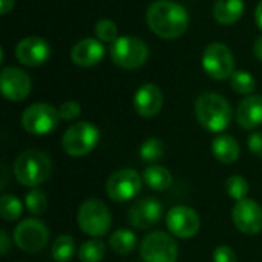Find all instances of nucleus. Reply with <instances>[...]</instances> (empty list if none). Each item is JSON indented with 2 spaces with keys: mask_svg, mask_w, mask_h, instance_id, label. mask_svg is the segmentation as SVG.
<instances>
[{
  "mask_svg": "<svg viewBox=\"0 0 262 262\" xmlns=\"http://www.w3.org/2000/svg\"><path fill=\"white\" fill-rule=\"evenodd\" d=\"M146 20L154 34L161 38H178L189 25L186 8L172 0H157L146 12Z\"/></svg>",
  "mask_w": 262,
  "mask_h": 262,
  "instance_id": "nucleus-1",
  "label": "nucleus"
},
{
  "mask_svg": "<svg viewBox=\"0 0 262 262\" xmlns=\"http://www.w3.org/2000/svg\"><path fill=\"white\" fill-rule=\"evenodd\" d=\"M195 115L209 132H223L232 121L230 103L216 92H204L195 101Z\"/></svg>",
  "mask_w": 262,
  "mask_h": 262,
  "instance_id": "nucleus-2",
  "label": "nucleus"
},
{
  "mask_svg": "<svg viewBox=\"0 0 262 262\" xmlns=\"http://www.w3.org/2000/svg\"><path fill=\"white\" fill-rule=\"evenodd\" d=\"M52 173V161L51 158L38 150L29 149L21 152L14 161V177L15 180L26 187H38Z\"/></svg>",
  "mask_w": 262,
  "mask_h": 262,
  "instance_id": "nucleus-3",
  "label": "nucleus"
},
{
  "mask_svg": "<svg viewBox=\"0 0 262 262\" xmlns=\"http://www.w3.org/2000/svg\"><path fill=\"white\" fill-rule=\"evenodd\" d=\"M77 223L83 233L100 238L109 233L112 226V215L109 207L98 198L86 200L77 213Z\"/></svg>",
  "mask_w": 262,
  "mask_h": 262,
  "instance_id": "nucleus-4",
  "label": "nucleus"
},
{
  "mask_svg": "<svg viewBox=\"0 0 262 262\" xmlns=\"http://www.w3.org/2000/svg\"><path fill=\"white\" fill-rule=\"evenodd\" d=\"M100 140V130L89 121H80L66 129L61 138L63 150L74 158L91 154Z\"/></svg>",
  "mask_w": 262,
  "mask_h": 262,
  "instance_id": "nucleus-5",
  "label": "nucleus"
},
{
  "mask_svg": "<svg viewBox=\"0 0 262 262\" xmlns=\"http://www.w3.org/2000/svg\"><path fill=\"white\" fill-rule=\"evenodd\" d=\"M111 57L115 64L124 69H137L149 57L147 45L137 37H118L111 48Z\"/></svg>",
  "mask_w": 262,
  "mask_h": 262,
  "instance_id": "nucleus-6",
  "label": "nucleus"
},
{
  "mask_svg": "<svg viewBox=\"0 0 262 262\" xmlns=\"http://www.w3.org/2000/svg\"><path fill=\"white\" fill-rule=\"evenodd\" d=\"M60 121V112L52 104L34 103L21 114V126L32 135H46L52 132Z\"/></svg>",
  "mask_w": 262,
  "mask_h": 262,
  "instance_id": "nucleus-7",
  "label": "nucleus"
},
{
  "mask_svg": "<svg viewBox=\"0 0 262 262\" xmlns=\"http://www.w3.org/2000/svg\"><path fill=\"white\" fill-rule=\"evenodd\" d=\"M140 255L144 262H177V241L164 232H152L143 238L140 244Z\"/></svg>",
  "mask_w": 262,
  "mask_h": 262,
  "instance_id": "nucleus-8",
  "label": "nucleus"
},
{
  "mask_svg": "<svg viewBox=\"0 0 262 262\" xmlns=\"http://www.w3.org/2000/svg\"><path fill=\"white\" fill-rule=\"evenodd\" d=\"M143 187V177L134 169H120L109 175L106 181V193L115 203L134 200Z\"/></svg>",
  "mask_w": 262,
  "mask_h": 262,
  "instance_id": "nucleus-9",
  "label": "nucleus"
},
{
  "mask_svg": "<svg viewBox=\"0 0 262 262\" xmlns=\"http://www.w3.org/2000/svg\"><path fill=\"white\" fill-rule=\"evenodd\" d=\"M49 239V230L38 218H28L18 223L14 230V243L25 253H37L45 249Z\"/></svg>",
  "mask_w": 262,
  "mask_h": 262,
  "instance_id": "nucleus-10",
  "label": "nucleus"
},
{
  "mask_svg": "<svg viewBox=\"0 0 262 262\" xmlns=\"http://www.w3.org/2000/svg\"><path fill=\"white\" fill-rule=\"evenodd\" d=\"M203 68L206 74L215 80H226L233 75L235 60L229 46L224 43H212L203 54Z\"/></svg>",
  "mask_w": 262,
  "mask_h": 262,
  "instance_id": "nucleus-11",
  "label": "nucleus"
},
{
  "mask_svg": "<svg viewBox=\"0 0 262 262\" xmlns=\"http://www.w3.org/2000/svg\"><path fill=\"white\" fill-rule=\"evenodd\" d=\"M166 224L169 232L181 239L193 238L201 227V220L196 210L187 206H175L167 212Z\"/></svg>",
  "mask_w": 262,
  "mask_h": 262,
  "instance_id": "nucleus-12",
  "label": "nucleus"
},
{
  "mask_svg": "<svg viewBox=\"0 0 262 262\" xmlns=\"http://www.w3.org/2000/svg\"><path fill=\"white\" fill-rule=\"evenodd\" d=\"M163 218V206L154 196H144L129 209V224L138 230H147L157 226Z\"/></svg>",
  "mask_w": 262,
  "mask_h": 262,
  "instance_id": "nucleus-13",
  "label": "nucleus"
},
{
  "mask_svg": "<svg viewBox=\"0 0 262 262\" xmlns=\"http://www.w3.org/2000/svg\"><path fill=\"white\" fill-rule=\"evenodd\" d=\"M235 227L244 235H258L262 230V207L253 200H241L232 209Z\"/></svg>",
  "mask_w": 262,
  "mask_h": 262,
  "instance_id": "nucleus-14",
  "label": "nucleus"
},
{
  "mask_svg": "<svg viewBox=\"0 0 262 262\" xmlns=\"http://www.w3.org/2000/svg\"><path fill=\"white\" fill-rule=\"evenodd\" d=\"M2 94L9 101H21L31 92V78L18 68H5L0 75Z\"/></svg>",
  "mask_w": 262,
  "mask_h": 262,
  "instance_id": "nucleus-15",
  "label": "nucleus"
},
{
  "mask_svg": "<svg viewBox=\"0 0 262 262\" xmlns=\"http://www.w3.org/2000/svg\"><path fill=\"white\" fill-rule=\"evenodd\" d=\"M51 54V49H49V45L40 38V37H26L23 40L18 41L17 48H15V57L17 60L25 64V66H38V64H43L48 57Z\"/></svg>",
  "mask_w": 262,
  "mask_h": 262,
  "instance_id": "nucleus-16",
  "label": "nucleus"
},
{
  "mask_svg": "<svg viewBox=\"0 0 262 262\" xmlns=\"http://www.w3.org/2000/svg\"><path fill=\"white\" fill-rule=\"evenodd\" d=\"M134 107L144 118L155 117L163 107V92L154 83H144L134 95Z\"/></svg>",
  "mask_w": 262,
  "mask_h": 262,
  "instance_id": "nucleus-17",
  "label": "nucleus"
},
{
  "mask_svg": "<svg viewBox=\"0 0 262 262\" xmlns=\"http://www.w3.org/2000/svg\"><path fill=\"white\" fill-rule=\"evenodd\" d=\"M104 57V46L98 38H83L71 51V60L83 68L98 64Z\"/></svg>",
  "mask_w": 262,
  "mask_h": 262,
  "instance_id": "nucleus-18",
  "label": "nucleus"
},
{
  "mask_svg": "<svg viewBox=\"0 0 262 262\" xmlns=\"http://www.w3.org/2000/svg\"><path fill=\"white\" fill-rule=\"evenodd\" d=\"M236 121L246 130H253L262 124V95L246 97L236 109Z\"/></svg>",
  "mask_w": 262,
  "mask_h": 262,
  "instance_id": "nucleus-19",
  "label": "nucleus"
},
{
  "mask_svg": "<svg viewBox=\"0 0 262 262\" xmlns=\"http://www.w3.org/2000/svg\"><path fill=\"white\" fill-rule=\"evenodd\" d=\"M212 152L223 164H232L239 158L241 147L238 141L230 135H220L212 141Z\"/></svg>",
  "mask_w": 262,
  "mask_h": 262,
  "instance_id": "nucleus-20",
  "label": "nucleus"
},
{
  "mask_svg": "<svg viewBox=\"0 0 262 262\" xmlns=\"http://www.w3.org/2000/svg\"><path fill=\"white\" fill-rule=\"evenodd\" d=\"M244 12L243 0H216L213 6V15L221 25L236 23Z\"/></svg>",
  "mask_w": 262,
  "mask_h": 262,
  "instance_id": "nucleus-21",
  "label": "nucleus"
},
{
  "mask_svg": "<svg viewBox=\"0 0 262 262\" xmlns=\"http://www.w3.org/2000/svg\"><path fill=\"white\" fill-rule=\"evenodd\" d=\"M143 181L144 184H147L152 190L157 192H164L167 190L172 183H173V177L170 173L169 169H166L164 166L160 164H150L144 169L143 172Z\"/></svg>",
  "mask_w": 262,
  "mask_h": 262,
  "instance_id": "nucleus-22",
  "label": "nucleus"
},
{
  "mask_svg": "<svg viewBox=\"0 0 262 262\" xmlns=\"http://www.w3.org/2000/svg\"><path fill=\"white\" fill-rule=\"evenodd\" d=\"M109 246L117 255H130L137 247V235L129 229H118L111 235Z\"/></svg>",
  "mask_w": 262,
  "mask_h": 262,
  "instance_id": "nucleus-23",
  "label": "nucleus"
},
{
  "mask_svg": "<svg viewBox=\"0 0 262 262\" xmlns=\"http://www.w3.org/2000/svg\"><path fill=\"white\" fill-rule=\"evenodd\" d=\"M75 241L69 235H61L58 236L51 249L52 259L55 262H69L75 255Z\"/></svg>",
  "mask_w": 262,
  "mask_h": 262,
  "instance_id": "nucleus-24",
  "label": "nucleus"
},
{
  "mask_svg": "<svg viewBox=\"0 0 262 262\" xmlns=\"http://www.w3.org/2000/svg\"><path fill=\"white\" fill-rule=\"evenodd\" d=\"M106 255V244L100 238L88 239L78 249V259L81 262H100Z\"/></svg>",
  "mask_w": 262,
  "mask_h": 262,
  "instance_id": "nucleus-25",
  "label": "nucleus"
},
{
  "mask_svg": "<svg viewBox=\"0 0 262 262\" xmlns=\"http://www.w3.org/2000/svg\"><path fill=\"white\" fill-rule=\"evenodd\" d=\"M23 203L14 195H3L0 198V216L3 221H15L21 216Z\"/></svg>",
  "mask_w": 262,
  "mask_h": 262,
  "instance_id": "nucleus-26",
  "label": "nucleus"
},
{
  "mask_svg": "<svg viewBox=\"0 0 262 262\" xmlns=\"http://www.w3.org/2000/svg\"><path fill=\"white\" fill-rule=\"evenodd\" d=\"M166 154V146L160 138H147L140 149V157L146 163H157Z\"/></svg>",
  "mask_w": 262,
  "mask_h": 262,
  "instance_id": "nucleus-27",
  "label": "nucleus"
},
{
  "mask_svg": "<svg viewBox=\"0 0 262 262\" xmlns=\"http://www.w3.org/2000/svg\"><path fill=\"white\" fill-rule=\"evenodd\" d=\"M25 206L28 212L34 216H40L48 209V196L40 189H32L25 196Z\"/></svg>",
  "mask_w": 262,
  "mask_h": 262,
  "instance_id": "nucleus-28",
  "label": "nucleus"
},
{
  "mask_svg": "<svg viewBox=\"0 0 262 262\" xmlns=\"http://www.w3.org/2000/svg\"><path fill=\"white\" fill-rule=\"evenodd\" d=\"M230 86L236 94L249 95V94H252L255 91L256 80H255V77L252 74H249L246 71H236L230 77Z\"/></svg>",
  "mask_w": 262,
  "mask_h": 262,
  "instance_id": "nucleus-29",
  "label": "nucleus"
},
{
  "mask_svg": "<svg viewBox=\"0 0 262 262\" xmlns=\"http://www.w3.org/2000/svg\"><path fill=\"white\" fill-rule=\"evenodd\" d=\"M226 192L235 201L246 200V196L249 193V183L244 177L233 175L226 181Z\"/></svg>",
  "mask_w": 262,
  "mask_h": 262,
  "instance_id": "nucleus-30",
  "label": "nucleus"
},
{
  "mask_svg": "<svg viewBox=\"0 0 262 262\" xmlns=\"http://www.w3.org/2000/svg\"><path fill=\"white\" fill-rule=\"evenodd\" d=\"M95 35L101 41L114 43L118 38V28L112 20L103 18V20L97 21V25H95Z\"/></svg>",
  "mask_w": 262,
  "mask_h": 262,
  "instance_id": "nucleus-31",
  "label": "nucleus"
},
{
  "mask_svg": "<svg viewBox=\"0 0 262 262\" xmlns=\"http://www.w3.org/2000/svg\"><path fill=\"white\" fill-rule=\"evenodd\" d=\"M58 112H60V118L61 120H66V121H71L74 118H77L81 112V107L77 101H64L60 107H58Z\"/></svg>",
  "mask_w": 262,
  "mask_h": 262,
  "instance_id": "nucleus-32",
  "label": "nucleus"
},
{
  "mask_svg": "<svg viewBox=\"0 0 262 262\" xmlns=\"http://www.w3.org/2000/svg\"><path fill=\"white\" fill-rule=\"evenodd\" d=\"M213 262H236V253L229 246H218L213 250Z\"/></svg>",
  "mask_w": 262,
  "mask_h": 262,
  "instance_id": "nucleus-33",
  "label": "nucleus"
},
{
  "mask_svg": "<svg viewBox=\"0 0 262 262\" xmlns=\"http://www.w3.org/2000/svg\"><path fill=\"white\" fill-rule=\"evenodd\" d=\"M249 149L253 155L262 158V132H255L249 137Z\"/></svg>",
  "mask_w": 262,
  "mask_h": 262,
  "instance_id": "nucleus-34",
  "label": "nucleus"
},
{
  "mask_svg": "<svg viewBox=\"0 0 262 262\" xmlns=\"http://www.w3.org/2000/svg\"><path fill=\"white\" fill-rule=\"evenodd\" d=\"M9 252V238L5 230L0 232V255L5 256Z\"/></svg>",
  "mask_w": 262,
  "mask_h": 262,
  "instance_id": "nucleus-35",
  "label": "nucleus"
},
{
  "mask_svg": "<svg viewBox=\"0 0 262 262\" xmlns=\"http://www.w3.org/2000/svg\"><path fill=\"white\" fill-rule=\"evenodd\" d=\"M253 54H255V57L262 61V35L255 41V46H253Z\"/></svg>",
  "mask_w": 262,
  "mask_h": 262,
  "instance_id": "nucleus-36",
  "label": "nucleus"
},
{
  "mask_svg": "<svg viewBox=\"0 0 262 262\" xmlns=\"http://www.w3.org/2000/svg\"><path fill=\"white\" fill-rule=\"evenodd\" d=\"M14 6V0H0V12L5 15V14H8L9 11H11V8Z\"/></svg>",
  "mask_w": 262,
  "mask_h": 262,
  "instance_id": "nucleus-37",
  "label": "nucleus"
},
{
  "mask_svg": "<svg viewBox=\"0 0 262 262\" xmlns=\"http://www.w3.org/2000/svg\"><path fill=\"white\" fill-rule=\"evenodd\" d=\"M255 18H256V23L258 26L262 29V0L258 3L256 6V11H255Z\"/></svg>",
  "mask_w": 262,
  "mask_h": 262,
  "instance_id": "nucleus-38",
  "label": "nucleus"
}]
</instances>
